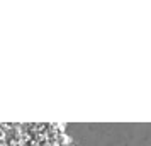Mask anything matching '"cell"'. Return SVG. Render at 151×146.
Segmentation results:
<instances>
[{
	"label": "cell",
	"instance_id": "1",
	"mask_svg": "<svg viewBox=\"0 0 151 146\" xmlns=\"http://www.w3.org/2000/svg\"><path fill=\"white\" fill-rule=\"evenodd\" d=\"M0 146H70V141L55 124H5Z\"/></svg>",
	"mask_w": 151,
	"mask_h": 146
}]
</instances>
